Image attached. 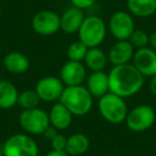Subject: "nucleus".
Instances as JSON below:
<instances>
[{
	"label": "nucleus",
	"instance_id": "f257e3e1",
	"mask_svg": "<svg viewBox=\"0 0 156 156\" xmlns=\"http://www.w3.org/2000/svg\"><path fill=\"white\" fill-rule=\"evenodd\" d=\"M108 77L109 91L123 98L134 96L144 85V77L133 63L113 66Z\"/></svg>",
	"mask_w": 156,
	"mask_h": 156
},
{
	"label": "nucleus",
	"instance_id": "f03ea898",
	"mask_svg": "<svg viewBox=\"0 0 156 156\" xmlns=\"http://www.w3.org/2000/svg\"><path fill=\"white\" fill-rule=\"evenodd\" d=\"M93 96L85 86L65 87L59 102L63 104L69 112L76 117H83L91 111L93 107Z\"/></svg>",
	"mask_w": 156,
	"mask_h": 156
},
{
	"label": "nucleus",
	"instance_id": "7ed1b4c3",
	"mask_svg": "<svg viewBox=\"0 0 156 156\" xmlns=\"http://www.w3.org/2000/svg\"><path fill=\"white\" fill-rule=\"evenodd\" d=\"M98 109L104 120L110 124H121L125 122L128 112L125 98L108 92L98 98Z\"/></svg>",
	"mask_w": 156,
	"mask_h": 156
},
{
	"label": "nucleus",
	"instance_id": "20e7f679",
	"mask_svg": "<svg viewBox=\"0 0 156 156\" xmlns=\"http://www.w3.org/2000/svg\"><path fill=\"white\" fill-rule=\"evenodd\" d=\"M107 25L100 16L90 15L85 17L83 25L78 31V37L88 48L100 47L106 39Z\"/></svg>",
	"mask_w": 156,
	"mask_h": 156
},
{
	"label": "nucleus",
	"instance_id": "39448f33",
	"mask_svg": "<svg viewBox=\"0 0 156 156\" xmlns=\"http://www.w3.org/2000/svg\"><path fill=\"white\" fill-rule=\"evenodd\" d=\"M5 156H39V145L28 134H14L2 144Z\"/></svg>",
	"mask_w": 156,
	"mask_h": 156
},
{
	"label": "nucleus",
	"instance_id": "423d86ee",
	"mask_svg": "<svg viewBox=\"0 0 156 156\" xmlns=\"http://www.w3.org/2000/svg\"><path fill=\"white\" fill-rule=\"evenodd\" d=\"M20 127L28 135H44L50 126L48 112L40 107L32 109H25L18 117Z\"/></svg>",
	"mask_w": 156,
	"mask_h": 156
},
{
	"label": "nucleus",
	"instance_id": "0eeeda50",
	"mask_svg": "<svg viewBox=\"0 0 156 156\" xmlns=\"http://www.w3.org/2000/svg\"><path fill=\"white\" fill-rule=\"evenodd\" d=\"M124 123L132 132H145L155 124V110L150 105H138L128 110Z\"/></svg>",
	"mask_w": 156,
	"mask_h": 156
},
{
	"label": "nucleus",
	"instance_id": "6e6552de",
	"mask_svg": "<svg viewBox=\"0 0 156 156\" xmlns=\"http://www.w3.org/2000/svg\"><path fill=\"white\" fill-rule=\"evenodd\" d=\"M107 29L117 41H127L135 31L134 16L128 11H117L109 18Z\"/></svg>",
	"mask_w": 156,
	"mask_h": 156
},
{
	"label": "nucleus",
	"instance_id": "1a4fd4ad",
	"mask_svg": "<svg viewBox=\"0 0 156 156\" xmlns=\"http://www.w3.org/2000/svg\"><path fill=\"white\" fill-rule=\"evenodd\" d=\"M31 28L35 33L49 37L60 30V15L50 10H42L35 13L31 20Z\"/></svg>",
	"mask_w": 156,
	"mask_h": 156
},
{
	"label": "nucleus",
	"instance_id": "9d476101",
	"mask_svg": "<svg viewBox=\"0 0 156 156\" xmlns=\"http://www.w3.org/2000/svg\"><path fill=\"white\" fill-rule=\"evenodd\" d=\"M65 86L61 81L60 77L56 76H45L42 77L35 86V91L41 101L47 103L57 102L60 100Z\"/></svg>",
	"mask_w": 156,
	"mask_h": 156
},
{
	"label": "nucleus",
	"instance_id": "9b49d317",
	"mask_svg": "<svg viewBox=\"0 0 156 156\" xmlns=\"http://www.w3.org/2000/svg\"><path fill=\"white\" fill-rule=\"evenodd\" d=\"M87 78V67L83 62L66 61L60 71V79L65 87L80 86Z\"/></svg>",
	"mask_w": 156,
	"mask_h": 156
},
{
	"label": "nucleus",
	"instance_id": "f8f14e48",
	"mask_svg": "<svg viewBox=\"0 0 156 156\" xmlns=\"http://www.w3.org/2000/svg\"><path fill=\"white\" fill-rule=\"evenodd\" d=\"M132 61L143 77H152L156 74V51L149 46L135 50Z\"/></svg>",
	"mask_w": 156,
	"mask_h": 156
},
{
	"label": "nucleus",
	"instance_id": "ddd939ff",
	"mask_svg": "<svg viewBox=\"0 0 156 156\" xmlns=\"http://www.w3.org/2000/svg\"><path fill=\"white\" fill-rule=\"evenodd\" d=\"M83 10L76 7L69 8L60 16V30L67 34L77 33L85 20Z\"/></svg>",
	"mask_w": 156,
	"mask_h": 156
},
{
	"label": "nucleus",
	"instance_id": "4468645a",
	"mask_svg": "<svg viewBox=\"0 0 156 156\" xmlns=\"http://www.w3.org/2000/svg\"><path fill=\"white\" fill-rule=\"evenodd\" d=\"M135 54V48L129 41H117L109 49L107 57L108 61L113 65H122L130 63Z\"/></svg>",
	"mask_w": 156,
	"mask_h": 156
},
{
	"label": "nucleus",
	"instance_id": "2eb2a0df",
	"mask_svg": "<svg viewBox=\"0 0 156 156\" xmlns=\"http://www.w3.org/2000/svg\"><path fill=\"white\" fill-rule=\"evenodd\" d=\"M86 88L93 98H101L109 91V77L104 71L92 72L87 78Z\"/></svg>",
	"mask_w": 156,
	"mask_h": 156
},
{
	"label": "nucleus",
	"instance_id": "dca6fc26",
	"mask_svg": "<svg viewBox=\"0 0 156 156\" xmlns=\"http://www.w3.org/2000/svg\"><path fill=\"white\" fill-rule=\"evenodd\" d=\"M74 115L69 112V110L61 104L60 102H57L52 105L48 112L50 126L56 128L57 130H64L72 124Z\"/></svg>",
	"mask_w": 156,
	"mask_h": 156
},
{
	"label": "nucleus",
	"instance_id": "f3484780",
	"mask_svg": "<svg viewBox=\"0 0 156 156\" xmlns=\"http://www.w3.org/2000/svg\"><path fill=\"white\" fill-rule=\"evenodd\" d=\"M3 66L9 73L20 75L28 72L30 61L28 57L20 51H10L3 58Z\"/></svg>",
	"mask_w": 156,
	"mask_h": 156
},
{
	"label": "nucleus",
	"instance_id": "a211bd4d",
	"mask_svg": "<svg viewBox=\"0 0 156 156\" xmlns=\"http://www.w3.org/2000/svg\"><path fill=\"white\" fill-rule=\"evenodd\" d=\"M90 149V139L83 133H75L67 137L64 151L69 156H83Z\"/></svg>",
	"mask_w": 156,
	"mask_h": 156
},
{
	"label": "nucleus",
	"instance_id": "6ab92c4d",
	"mask_svg": "<svg viewBox=\"0 0 156 156\" xmlns=\"http://www.w3.org/2000/svg\"><path fill=\"white\" fill-rule=\"evenodd\" d=\"M126 7L133 16L147 18L156 13V0H127Z\"/></svg>",
	"mask_w": 156,
	"mask_h": 156
},
{
	"label": "nucleus",
	"instance_id": "aec40b11",
	"mask_svg": "<svg viewBox=\"0 0 156 156\" xmlns=\"http://www.w3.org/2000/svg\"><path fill=\"white\" fill-rule=\"evenodd\" d=\"M83 62L89 71L100 72L104 71L108 62V57L100 47H92L88 48V51Z\"/></svg>",
	"mask_w": 156,
	"mask_h": 156
},
{
	"label": "nucleus",
	"instance_id": "412c9836",
	"mask_svg": "<svg viewBox=\"0 0 156 156\" xmlns=\"http://www.w3.org/2000/svg\"><path fill=\"white\" fill-rule=\"evenodd\" d=\"M17 88L9 80H0V108L11 109L17 105L18 100Z\"/></svg>",
	"mask_w": 156,
	"mask_h": 156
},
{
	"label": "nucleus",
	"instance_id": "4be33fe9",
	"mask_svg": "<svg viewBox=\"0 0 156 156\" xmlns=\"http://www.w3.org/2000/svg\"><path fill=\"white\" fill-rule=\"evenodd\" d=\"M41 102V98L37 95V91L34 89L24 90V91L20 92V94H18L17 105L23 110L37 108V107H39Z\"/></svg>",
	"mask_w": 156,
	"mask_h": 156
},
{
	"label": "nucleus",
	"instance_id": "5701e85b",
	"mask_svg": "<svg viewBox=\"0 0 156 156\" xmlns=\"http://www.w3.org/2000/svg\"><path fill=\"white\" fill-rule=\"evenodd\" d=\"M88 51V47L81 41H75L69 46L67 48V58L71 61H77V62H83Z\"/></svg>",
	"mask_w": 156,
	"mask_h": 156
},
{
	"label": "nucleus",
	"instance_id": "b1692460",
	"mask_svg": "<svg viewBox=\"0 0 156 156\" xmlns=\"http://www.w3.org/2000/svg\"><path fill=\"white\" fill-rule=\"evenodd\" d=\"M129 43L135 48V50L141 49L149 46V34L145 31L140 29H135V31L132 33L130 37L128 39Z\"/></svg>",
	"mask_w": 156,
	"mask_h": 156
},
{
	"label": "nucleus",
	"instance_id": "393cba45",
	"mask_svg": "<svg viewBox=\"0 0 156 156\" xmlns=\"http://www.w3.org/2000/svg\"><path fill=\"white\" fill-rule=\"evenodd\" d=\"M66 139H67V137H65L64 135L58 133L54 138H51L49 140L51 150H56V151H64L65 145H66Z\"/></svg>",
	"mask_w": 156,
	"mask_h": 156
},
{
	"label": "nucleus",
	"instance_id": "a878e982",
	"mask_svg": "<svg viewBox=\"0 0 156 156\" xmlns=\"http://www.w3.org/2000/svg\"><path fill=\"white\" fill-rule=\"evenodd\" d=\"M69 1H71L73 7H76L81 10L89 9L96 2V0H69Z\"/></svg>",
	"mask_w": 156,
	"mask_h": 156
},
{
	"label": "nucleus",
	"instance_id": "bb28decb",
	"mask_svg": "<svg viewBox=\"0 0 156 156\" xmlns=\"http://www.w3.org/2000/svg\"><path fill=\"white\" fill-rule=\"evenodd\" d=\"M149 47L156 51V30L149 34Z\"/></svg>",
	"mask_w": 156,
	"mask_h": 156
},
{
	"label": "nucleus",
	"instance_id": "cd10ccee",
	"mask_svg": "<svg viewBox=\"0 0 156 156\" xmlns=\"http://www.w3.org/2000/svg\"><path fill=\"white\" fill-rule=\"evenodd\" d=\"M150 83H149V89L153 95L156 96V74L152 77H150Z\"/></svg>",
	"mask_w": 156,
	"mask_h": 156
},
{
	"label": "nucleus",
	"instance_id": "c85d7f7f",
	"mask_svg": "<svg viewBox=\"0 0 156 156\" xmlns=\"http://www.w3.org/2000/svg\"><path fill=\"white\" fill-rule=\"evenodd\" d=\"M45 156H69L65 151H56V150H51L49 151Z\"/></svg>",
	"mask_w": 156,
	"mask_h": 156
},
{
	"label": "nucleus",
	"instance_id": "c756f323",
	"mask_svg": "<svg viewBox=\"0 0 156 156\" xmlns=\"http://www.w3.org/2000/svg\"><path fill=\"white\" fill-rule=\"evenodd\" d=\"M1 15H2V9H1V5H0V18H1Z\"/></svg>",
	"mask_w": 156,
	"mask_h": 156
},
{
	"label": "nucleus",
	"instance_id": "7c9ffc66",
	"mask_svg": "<svg viewBox=\"0 0 156 156\" xmlns=\"http://www.w3.org/2000/svg\"><path fill=\"white\" fill-rule=\"evenodd\" d=\"M0 156H5V155L2 154V152H0Z\"/></svg>",
	"mask_w": 156,
	"mask_h": 156
},
{
	"label": "nucleus",
	"instance_id": "2f4dec72",
	"mask_svg": "<svg viewBox=\"0 0 156 156\" xmlns=\"http://www.w3.org/2000/svg\"><path fill=\"white\" fill-rule=\"evenodd\" d=\"M155 123H156V111H155Z\"/></svg>",
	"mask_w": 156,
	"mask_h": 156
},
{
	"label": "nucleus",
	"instance_id": "473e14b6",
	"mask_svg": "<svg viewBox=\"0 0 156 156\" xmlns=\"http://www.w3.org/2000/svg\"><path fill=\"white\" fill-rule=\"evenodd\" d=\"M0 80H1V78H0Z\"/></svg>",
	"mask_w": 156,
	"mask_h": 156
}]
</instances>
